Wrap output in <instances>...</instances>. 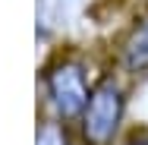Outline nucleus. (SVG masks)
<instances>
[{"label": "nucleus", "mask_w": 148, "mask_h": 145, "mask_svg": "<svg viewBox=\"0 0 148 145\" xmlns=\"http://www.w3.org/2000/svg\"><path fill=\"white\" fill-rule=\"evenodd\" d=\"M123 114H126V91L114 76H104L91 88L85 114L79 117L82 120V139L88 145H114Z\"/></svg>", "instance_id": "1"}, {"label": "nucleus", "mask_w": 148, "mask_h": 145, "mask_svg": "<svg viewBox=\"0 0 148 145\" xmlns=\"http://www.w3.org/2000/svg\"><path fill=\"white\" fill-rule=\"evenodd\" d=\"M47 98L63 120H76L85 114V104L91 98V85L85 79L82 63L63 60L47 73Z\"/></svg>", "instance_id": "2"}, {"label": "nucleus", "mask_w": 148, "mask_h": 145, "mask_svg": "<svg viewBox=\"0 0 148 145\" xmlns=\"http://www.w3.org/2000/svg\"><path fill=\"white\" fill-rule=\"evenodd\" d=\"M120 63L126 73L132 76H142L148 73V13L136 19V25L129 29L123 47H120Z\"/></svg>", "instance_id": "3"}, {"label": "nucleus", "mask_w": 148, "mask_h": 145, "mask_svg": "<svg viewBox=\"0 0 148 145\" xmlns=\"http://www.w3.org/2000/svg\"><path fill=\"white\" fill-rule=\"evenodd\" d=\"M35 145H66V133L60 129L57 123H44L41 133H38V142Z\"/></svg>", "instance_id": "4"}, {"label": "nucleus", "mask_w": 148, "mask_h": 145, "mask_svg": "<svg viewBox=\"0 0 148 145\" xmlns=\"http://www.w3.org/2000/svg\"><path fill=\"white\" fill-rule=\"evenodd\" d=\"M123 145H148V129H139V133H132V136H129Z\"/></svg>", "instance_id": "5"}]
</instances>
